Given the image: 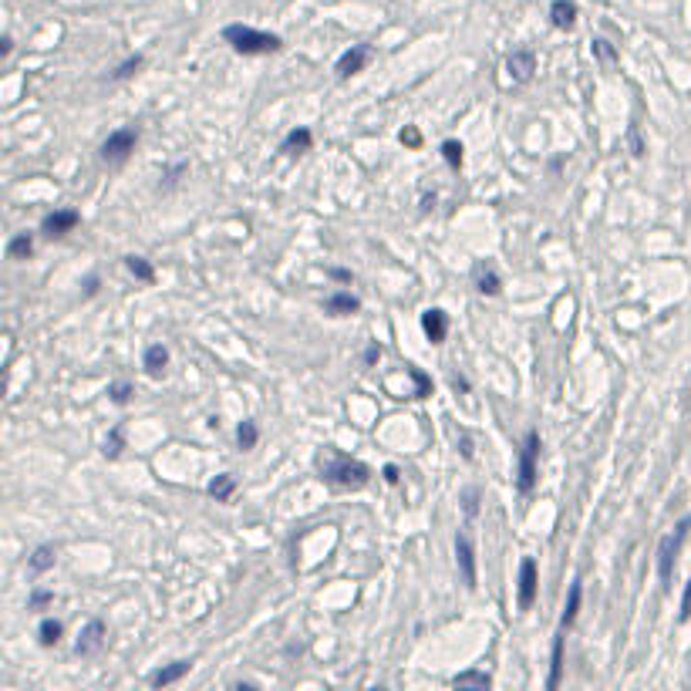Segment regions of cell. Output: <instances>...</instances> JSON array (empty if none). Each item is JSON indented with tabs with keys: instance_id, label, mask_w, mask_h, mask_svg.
<instances>
[{
	"instance_id": "obj_1",
	"label": "cell",
	"mask_w": 691,
	"mask_h": 691,
	"mask_svg": "<svg viewBox=\"0 0 691 691\" xmlns=\"http://www.w3.org/2000/svg\"><path fill=\"white\" fill-rule=\"evenodd\" d=\"M317 469H320V479L331 482L334 489H364L371 482V469L361 459L344 455V452H324Z\"/></svg>"
},
{
	"instance_id": "obj_2",
	"label": "cell",
	"mask_w": 691,
	"mask_h": 691,
	"mask_svg": "<svg viewBox=\"0 0 691 691\" xmlns=\"http://www.w3.org/2000/svg\"><path fill=\"white\" fill-rule=\"evenodd\" d=\"M223 41L230 44L236 54H246V58H253V54H273L283 48V41L277 34H270V31H256L250 24H226L223 27Z\"/></svg>"
},
{
	"instance_id": "obj_3",
	"label": "cell",
	"mask_w": 691,
	"mask_h": 691,
	"mask_svg": "<svg viewBox=\"0 0 691 691\" xmlns=\"http://www.w3.org/2000/svg\"><path fill=\"white\" fill-rule=\"evenodd\" d=\"M691 533V516H685L668 537H661L658 543V576H661V587L671 590V574H675V560H678L681 547H685V539Z\"/></svg>"
},
{
	"instance_id": "obj_4",
	"label": "cell",
	"mask_w": 691,
	"mask_h": 691,
	"mask_svg": "<svg viewBox=\"0 0 691 691\" xmlns=\"http://www.w3.org/2000/svg\"><path fill=\"white\" fill-rule=\"evenodd\" d=\"M537 459H539V432L529 428L523 438V448H519V473H516V489L529 496L533 486H537Z\"/></svg>"
},
{
	"instance_id": "obj_5",
	"label": "cell",
	"mask_w": 691,
	"mask_h": 691,
	"mask_svg": "<svg viewBox=\"0 0 691 691\" xmlns=\"http://www.w3.org/2000/svg\"><path fill=\"white\" fill-rule=\"evenodd\" d=\"M135 145H139V128L135 125L118 128V132H112V135L102 142V162H108V166H122L128 155L135 152Z\"/></svg>"
},
{
	"instance_id": "obj_6",
	"label": "cell",
	"mask_w": 691,
	"mask_h": 691,
	"mask_svg": "<svg viewBox=\"0 0 691 691\" xmlns=\"http://www.w3.org/2000/svg\"><path fill=\"white\" fill-rule=\"evenodd\" d=\"M455 564L462 570V580H465V587L475 590L479 587V574H475V550H473V539L465 529L455 533Z\"/></svg>"
},
{
	"instance_id": "obj_7",
	"label": "cell",
	"mask_w": 691,
	"mask_h": 691,
	"mask_svg": "<svg viewBox=\"0 0 691 691\" xmlns=\"http://www.w3.org/2000/svg\"><path fill=\"white\" fill-rule=\"evenodd\" d=\"M105 638H108V628H105V621H88L85 624V631L78 634L75 640V654L78 658H91V654H98L105 648Z\"/></svg>"
},
{
	"instance_id": "obj_8",
	"label": "cell",
	"mask_w": 691,
	"mask_h": 691,
	"mask_svg": "<svg viewBox=\"0 0 691 691\" xmlns=\"http://www.w3.org/2000/svg\"><path fill=\"white\" fill-rule=\"evenodd\" d=\"M537 594H539V570H537V560L526 557L519 564V611H529L537 603Z\"/></svg>"
},
{
	"instance_id": "obj_9",
	"label": "cell",
	"mask_w": 691,
	"mask_h": 691,
	"mask_svg": "<svg viewBox=\"0 0 691 691\" xmlns=\"http://www.w3.org/2000/svg\"><path fill=\"white\" fill-rule=\"evenodd\" d=\"M506 71L516 85H526V81H533L537 75V54L529 51V48H519V51H512L506 58Z\"/></svg>"
},
{
	"instance_id": "obj_10",
	"label": "cell",
	"mask_w": 691,
	"mask_h": 691,
	"mask_svg": "<svg viewBox=\"0 0 691 691\" xmlns=\"http://www.w3.org/2000/svg\"><path fill=\"white\" fill-rule=\"evenodd\" d=\"M81 223V216H78V209H54V213H48V216L41 219V233L44 236H64V233H71Z\"/></svg>"
},
{
	"instance_id": "obj_11",
	"label": "cell",
	"mask_w": 691,
	"mask_h": 691,
	"mask_svg": "<svg viewBox=\"0 0 691 691\" xmlns=\"http://www.w3.org/2000/svg\"><path fill=\"white\" fill-rule=\"evenodd\" d=\"M368 61H371V48H368V44H354L351 51L341 54V61H337V68H334V71H337V78H341V81H347L351 75L364 71V64H368Z\"/></svg>"
},
{
	"instance_id": "obj_12",
	"label": "cell",
	"mask_w": 691,
	"mask_h": 691,
	"mask_svg": "<svg viewBox=\"0 0 691 691\" xmlns=\"http://www.w3.org/2000/svg\"><path fill=\"white\" fill-rule=\"evenodd\" d=\"M422 331H425V337H428L432 344H442V341H445V334H448V314H445V310H438V307H428L422 314Z\"/></svg>"
},
{
	"instance_id": "obj_13",
	"label": "cell",
	"mask_w": 691,
	"mask_h": 691,
	"mask_svg": "<svg viewBox=\"0 0 691 691\" xmlns=\"http://www.w3.org/2000/svg\"><path fill=\"white\" fill-rule=\"evenodd\" d=\"M576 17H580L576 0H553L550 4V24L557 27V31H574Z\"/></svg>"
},
{
	"instance_id": "obj_14",
	"label": "cell",
	"mask_w": 691,
	"mask_h": 691,
	"mask_svg": "<svg viewBox=\"0 0 691 691\" xmlns=\"http://www.w3.org/2000/svg\"><path fill=\"white\" fill-rule=\"evenodd\" d=\"M473 277H475V290H479V294L496 297L502 290V280H500V273H496V267H492V263H475Z\"/></svg>"
},
{
	"instance_id": "obj_15",
	"label": "cell",
	"mask_w": 691,
	"mask_h": 691,
	"mask_svg": "<svg viewBox=\"0 0 691 691\" xmlns=\"http://www.w3.org/2000/svg\"><path fill=\"white\" fill-rule=\"evenodd\" d=\"M564 644H566V631L560 628L557 638H553V658H550V678H547V688L557 691L560 681H564Z\"/></svg>"
},
{
	"instance_id": "obj_16",
	"label": "cell",
	"mask_w": 691,
	"mask_h": 691,
	"mask_svg": "<svg viewBox=\"0 0 691 691\" xmlns=\"http://www.w3.org/2000/svg\"><path fill=\"white\" fill-rule=\"evenodd\" d=\"M324 310L331 314V317H351V314H358L361 310V300L354 294H331L324 300Z\"/></svg>"
},
{
	"instance_id": "obj_17",
	"label": "cell",
	"mask_w": 691,
	"mask_h": 691,
	"mask_svg": "<svg viewBox=\"0 0 691 691\" xmlns=\"http://www.w3.org/2000/svg\"><path fill=\"white\" fill-rule=\"evenodd\" d=\"M189 668H192V661H172V665L159 668V671L152 675V688H166V685H176L179 678H186V675H189Z\"/></svg>"
},
{
	"instance_id": "obj_18",
	"label": "cell",
	"mask_w": 691,
	"mask_h": 691,
	"mask_svg": "<svg viewBox=\"0 0 691 691\" xmlns=\"http://www.w3.org/2000/svg\"><path fill=\"white\" fill-rule=\"evenodd\" d=\"M54 560H58V550H54L51 543H41L38 550L27 557V570L31 574H44V570H51Z\"/></svg>"
},
{
	"instance_id": "obj_19",
	"label": "cell",
	"mask_w": 691,
	"mask_h": 691,
	"mask_svg": "<svg viewBox=\"0 0 691 691\" xmlns=\"http://www.w3.org/2000/svg\"><path fill=\"white\" fill-rule=\"evenodd\" d=\"M580 601H584V584L576 580V584H570V597H566L564 617H560V628H564V631H570V628H574L576 614H580Z\"/></svg>"
},
{
	"instance_id": "obj_20",
	"label": "cell",
	"mask_w": 691,
	"mask_h": 691,
	"mask_svg": "<svg viewBox=\"0 0 691 691\" xmlns=\"http://www.w3.org/2000/svg\"><path fill=\"white\" fill-rule=\"evenodd\" d=\"M142 364H145V371L152 374V378H159V374L166 371V364H169V347H162V344L145 347V358H142Z\"/></svg>"
},
{
	"instance_id": "obj_21",
	"label": "cell",
	"mask_w": 691,
	"mask_h": 691,
	"mask_svg": "<svg viewBox=\"0 0 691 691\" xmlns=\"http://www.w3.org/2000/svg\"><path fill=\"white\" fill-rule=\"evenodd\" d=\"M310 142H314V135H310V128H294L287 139L280 142V152L287 155H300V152H307L310 149Z\"/></svg>"
},
{
	"instance_id": "obj_22",
	"label": "cell",
	"mask_w": 691,
	"mask_h": 691,
	"mask_svg": "<svg viewBox=\"0 0 691 691\" xmlns=\"http://www.w3.org/2000/svg\"><path fill=\"white\" fill-rule=\"evenodd\" d=\"M233 489H236V479H233L230 473H223V475H216V479L206 486V492H209L216 502H226L233 496Z\"/></svg>"
},
{
	"instance_id": "obj_23",
	"label": "cell",
	"mask_w": 691,
	"mask_h": 691,
	"mask_svg": "<svg viewBox=\"0 0 691 691\" xmlns=\"http://www.w3.org/2000/svg\"><path fill=\"white\" fill-rule=\"evenodd\" d=\"M125 267H128V273H132L135 280L155 283V270H152V263H149L145 256H125Z\"/></svg>"
},
{
	"instance_id": "obj_24",
	"label": "cell",
	"mask_w": 691,
	"mask_h": 691,
	"mask_svg": "<svg viewBox=\"0 0 691 691\" xmlns=\"http://www.w3.org/2000/svg\"><path fill=\"white\" fill-rule=\"evenodd\" d=\"M590 51H594V58L603 64V68H614L617 61H621V54H617V48L611 44V41H603V38H597L594 44H590Z\"/></svg>"
},
{
	"instance_id": "obj_25",
	"label": "cell",
	"mask_w": 691,
	"mask_h": 691,
	"mask_svg": "<svg viewBox=\"0 0 691 691\" xmlns=\"http://www.w3.org/2000/svg\"><path fill=\"white\" fill-rule=\"evenodd\" d=\"M61 621H54V617H44L41 621V628H38V640L44 644V648H54L58 640H61Z\"/></svg>"
},
{
	"instance_id": "obj_26",
	"label": "cell",
	"mask_w": 691,
	"mask_h": 691,
	"mask_svg": "<svg viewBox=\"0 0 691 691\" xmlns=\"http://www.w3.org/2000/svg\"><path fill=\"white\" fill-rule=\"evenodd\" d=\"M452 685H455V688H489L492 678H489L486 671H462V675L452 678Z\"/></svg>"
},
{
	"instance_id": "obj_27",
	"label": "cell",
	"mask_w": 691,
	"mask_h": 691,
	"mask_svg": "<svg viewBox=\"0 0 691 691\" xmlns=\"http://www.w3.org/2000/svg\"><path fill=\"white\" fill-rule=\"evenodd\" d=\"M405 374L415 381V395H411V398H428V395H432V378H428L425 371H418L415 364H405Z\"/></svg>"
},
{
	"instance_id": "obj_28",
	"label": "cell",
	"mask_w": 691,
	"mask_h": 691,
	"mask_svg": "<svg viewBox=\"0 0 691 691\" xmlns=\"http://www.w3.org/2000/svg\"><path fill=\"white\" fill-rule=\"evenodd\" d=\"M7 253L14 260H27V256L34 253V240H31V233H21V236H14L11 246H7Z\"/></svg>"
},
{
	"instance_id": "obj_29",
	"label": "cell",
	"mask_w": 691,
	"mask_h": 691,
	"mask_svg": "<svg viewBox=\"0 0 691 691\" xmlns=\"http://www.w3.org/2000/svg\"><path fill=\"white\" fill-rule=\"evenodd\" d=\"M256 438H260L256 422H240V428H236V445L243 448V452H250V448L256 445Z\"/></svg>"
},
{
	"instance_id": "obj_30",
	"label": "cell",
	"mask_w": 691,
	"mask_h": 691,
	"mask_svg": "<svg viewBox=\"0 0 691 691\" xmlns=\"http://www.w3.org/2000/svg\"><path fill=\"white\" fill-rule=\"evenodd\" d=\"M122 448H125V438H122V425H115L112 432H108V438H105V459H118L122 455Z\"/></svg>"
},
{
	"instance_id": "obj_31",
	"label": "cell",
	"mask_w": 691,
	"mask_h": 691,
	"mask_svg": "<svg viewBox=\"0 0 691 691\" xmlns=\"http://www.w3.org/2000/svg\"><path fill=\"white\" fill-rule=\"evenodd\" d=\"M142 64H145V58H142V54H132L128 61H122V64L115 68V71H112V81H128V78L135 75Z\"/></svg>"
},
{
	"instance_id": "obj_32",
	"label": "cell",
	"mask_w": 691,
	"mask_h": 691,
	"mask_svg": "<svg viewBox=\"0 0 691 691\" xmlns=\"http://www.w3.org/2000/svg\"><path fill=\"white\" fill-rule=\"evenodd\" d=\"M462 152H465V149H462V142H455V139L442 142V159H445L452 169H462V159H465Z\"/></svg>"
},
{
	"instance_id": "obj_33",
	"label": "cell",
	"mask_w": 691,
	"mask_h": 691,
	"mask_svg": "<svg viewBox=\"0 0 691 691\" xmlns=\"http://www.w3.org/2000/svg\"><path fill=\"white\" fill-rule=\"evenodd\" d=\"M132 395H135V388L128 381H115V384H108V398L115 401V405H128L132 401Z\"/></svg>"
},
{
	"instance_id": "obj_34",
	"label": "cell",
	"mask_w": 691,
	"mask_h": 691,
	"mask_svg": "<svg viewBox=\"0 0 691 691\" xmlns=\"http://www.w3.org/2000/svg\"><path fill=\"white\" fill-rule=\"evenodd\" d=\"M462 510H465V516L473 519L475 512H479V489L469 486V489H462Z\"/></svg>"
},
{
	"instance_id": "obj_35",
	"label": "cell",
	"mask_w": 691,
	"mask_h": 691,
	"mask_svg": "<svg viewBox=\"0 0 691 691\" xmlns=\"http://www.w3.org/2000/svg\"><path fill=\"white\" fill-rule=\"evenodd\" d=\"M51 601H54L51 590H34V594H31V601H27V607H31V611H41V607H48Z\"/></svg>"
},
{
	"instance_id": "obj_36",
	"label": "cell",
	"mask_w": 691,
	"mask_h": 691,
	"mask_svg": "<svg viewBox=\"0 0 691 691\" xmlns=\"http://www.w3.org/2000/svg\"><path fill=\"white\" fill-rule=\"evenodd\" d=\"M401 145H408V149H418V145H422V135H418V128H415V125L401 128Z\"/></svg>"
},
{
	"instance_id": "obj_37",
	"label": "cell",
	"mask_w": 691,
	"mask_h": 691,
	"mask_svg": "<svg viewBox=\"0 0 691 691\" xmlns=\"http://www.w3.org/2000/svg\"><path fill=\"white\" fill-rule=\"evenodd\" d=\"M327 277H331V280H341V283L354 280V273H351V270H341V267H327Z\"/></svg>"
},
{
	"instance_id": "obj_38",
	"label": "cell",
	"mask_w": 691,
	"mask_h": 691,
	"mask_svg": "<svg viewBox=\"0 0 691 691\" xmlns=\"http://www.w3.org/2000/svg\"><path fill=\"white\" fill-rule=\"evenodd\" d=\"M678 617H681V621H688V617H691V580H688V587H685V597H681Z\"/></svg>"
},
{
	"instance_id": "obj_39",
	"label": "cell",
	"mask_w": 691,
	"mask_h": 691,
	"mask_svg": "<svg viewBox=\"0 0 691 691\" xmlns=\"http://www.w3.org/2000/svg\"><path fill=\"white\" fill-rule=\"evenodd\" d=\"M459 448H462V459H473V438L462 432L459 436Z\"/></svg>"
},
{
	"instance_id": "obj_40",
	"label": "cell",
	"mask_w": 691,
	"mask_h": 691,
	"mask_svg": "<svg viewBox=\"0 0 691 691\" xmlns=\"http://www.w3.org/2000/svg\"><path fill=\"white\" fill-rule=\"evenodd\" d=\"M378 358H381V347H378V344H368V351H364V364H374Z\"/></svg>"
},
{
	"instance_id": "obj_41",
	"label": "cell",
	"mask_w": 691,
	"mask_h": 691,
	"mask_svg": "<svg viewBox=\"0 0 691 691\" xmlns=\"http://www.w3.org/2000/svg\"><path fill=\"white\" fill-rule=\"evenodd\" d=\"M631 149H634V155H644V145H640V139H638V128H631Z\"/></svg>"
},
{
	"instance_id": "obj_42",
	"label": "cell",
	"mask_w": 691,
	"mask_h": 691,
	"mask_svg": "<svg viewBox=\"0 0 691 691\" xmlns=\"http://www.w3.org/2000/svg\"><path fill=\"white\" fill-rule=\"evenodd\" d=\"M384 479H388L391 486H398V479H401V475H398V465H384Z\"/></svg>"
},
{
	"instance_id": "obj_43",
	"label": "cell",
	"mask_w": 691,
	"mask_h": 691,
	"mask_svg": "<svg viewBox=\"0 0 691 691\" xmlns=\"http://www.w3.org/2000/svg\"><path fill=\"white\" fill-rule=\"evenodd\" d=\"M11 51H14V41H11V34H4V38H0V54L7 58Z\"/></svg>"
},
{
	"instance_id": "obj_44",
	"label": "cell",
	"mask_w": 691,
	"mask_h": 691,
	"mask_svg": "<svg viewBox=\"0 0 691 691\" xmlns=\"http://www.w3.org/2000/svg\"><path fill=\"white\" fill-rule=\"evenodd\" d=\"M95 290H98V277H88V283H85V294H95Z\"/></svg>"
}]
</instances>
